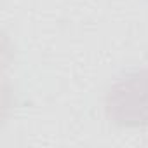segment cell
<instances>
[{"label":"cell","mask_w":148,"mask_h":148,"mask_svg":"<svg viewBox=\"0 0 148 148\" xmlns=\"http://www.w3.org/2000/svg\"><path fill=\"white\" fill-rule=\"evenodd\" d=\"M105 115L124 129L148 127V68L129 71L108 87Z\"/></svg>","instance_id":"6da1fadb"}]
</instances>
